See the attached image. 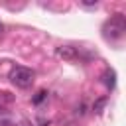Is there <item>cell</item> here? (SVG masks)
I'll list each match as a JSON object with an SVG mask.
<instances>
[{
	"mask_svg": "<svg viewBox=\"0 0 126 126\" xmlns=\"http://www.w3.org/2000/svg\"><path fill=\"white\" fill-rule=\"evenodd\" d=\"M104 104H106V96H102V98H98L94 104H93V110L96 112V114H100L102 112V108H104Z\"/></svg>",
	"mask_w": 126,
	"mask_h": 126,
	"instance_id": "5b68a950",
	"label": "cell"
},
{
	"mask_svg": "<svg viewBox=\"0 0 126 126\" xmlns=\"http://www.w3.org/2000/svg\"><path fill=\"white\" fill-rule=\"evenodd\" d=\"M102 83H104L108 89H114V85H116V73H114L112 69H106L104 75H102Z\"/></svg>",
	"mask_w": 126,
	"mask_h": 126,
	"instance_id": "277c9868",
	"label": "cell"
},
{
	"mask_svg": "<svg viewBox=\"0 0 126 126\" xmlns=\"http://www.w3.org/2000/svg\"><path fill=\"white\" fill-rule=\"evenodd\" d=\"M0 32H2V24H0Z\"/></svg>",
	"mask_w": 126,
	"mask_h": 126,
	"instance_id": "52a82bcc",
	"label": "cell"
},
{
	"mask_svg": "<svg viewBox=\"0 0 126 126\" xmlns=\"http://www.w3.org/2000/svg\"><path fill=\"white\" fill-rule=\"evenodd\" d=\"M45 96H47V93H45V91H39V93L33 96V104H39V102H41Z\"/></svg>",
	"mask_w": 126,
	"mask_h": 126,
	"instance_id": "8992f818",
	"label": "cell"
},
{
	"mask_svg": "<svg viewBox=\"0 0 126 126\" xmlns=\"http://www.w3.org/2000/svg\"><path fill=\"white\" fill-rule=\"evenodd\" d=\"M102 32H104L106 37H112V39L122 37V35L126 33V16H124V14H114V16H110V18L104 22Z\"/></svg>",
	"mask_w": 126,
	"mask_h": 126,
	"instance_id": "6da1fadb",
	"label": "cell"
},
{
	"mask_svg": "<svg viewBox=\"0 0 126 126\" xmlns=\"http://www.w3.org/2000/svg\"><path fill=\"white\" fill-rule=\"evenodd\" d=\"M55 55L59 59H63V61H71L73 63V61H79L83 57V51L79 47H75V45H59L55 49Z\"/></svg>",
	"mask_w": 126,
	"mask_h": 126,
	"instance_id": "3957f363",
	"label": "cell"
},
{
	"mask_svg": "<svg viewBox=\"0 0 126 126\" xmlns=\"http://www.w3.org/2000/svg\"><path fill=\"white\" fill-rule=\"evenodd\" d=\"M10 81H12V85H16L18 89H30V87L33 85V81H35V73H33L32 69H28V67L18 65V67H14V69L10 71Z\"/></svg>",
	"mask_w": 126,
	"mask_h": 126,
	"instance_id": "7a4b0ae2",
	"label": "cell"
}]
</instances>
